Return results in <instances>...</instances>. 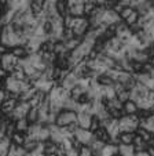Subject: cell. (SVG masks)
<instances>
[{
	"label": "cell",
	"instance_id": "obj_13",
	"mask_svg": "<svg viewBox=\"0 0 154 156\" xmlns=\"http://www.w3.org/2000/svg\"><path fill=\"white\" fill-rule=\"evenodd\" d=\"M122 113L124 115H139V108L134 101H127L122 105Z\"/></svg>",
	"mask_w": 154,
	"mask_h": 156
},
{
	"label": "cell",
	"instance_id": "obj_16",
	"mask_svg": "<svg viewBox=\"0 0 154 156\" xmlns=\"http://www.w3.org/2000/svg\"><path fill=\"white\" fill-rule=\"evenodd\" d=\"M136 133H120L118 136V144H124V145H132Z\"/></svg>",
	"mask_w": 154,
	"mask_h": 156
},
{
	"label": "cell",
	"instance_id": "obj_9",
	"mask_svg": "<svg viewBox=\"0 0 154 156\" xmlns=\"http://www.w3.org/2000/svg\"><path fill=\"white\" fill-rule=\"evenodd\" d=\"M77 83H79V77H77L72 71H70L69 73H67L66 76L61 80V84H59V86H61L62 88H65V90H67V91H72L73 88L77 86Z\"/></svg>",
	"mask_w": 154,
	"mask_h": 156
},
{
	"label": "cell",
	"instance_id": "obj_17",
	"mask_svg": "<svg viewBox=\"0 0 154 156\" xmlns=\"http://www.w3.org/2000/svg\"><path fill=\"white\" fill-rule=\"evenodd\" d=\"M136 134L147 145H151V142H153V140H154V134H153V133H150L149 130H146V129H142V127H139V129H138V131H136Z\"/></svg>",
	"mask_w": 154,
	"mask_h": 156
},
{
	"label": "cell",
	"instance_id": "obj_36",
	"mask_svg": "<svg viewBox=\"0 0 154 156\" xmlns=\"http://www.w3.org/2000/svg\"><path fill=\"white\" fill-rule=\"evenodd\" d=\"M151 90V91H154V77H153V80H151V84H150V87H149Z\"/></svg>",
	"mask_w": 154,
	"mask_h": 156
},
{
	"label": "cell",
	"instance_id": "obj_22",
	"mask_svg": "<svg viewBox=\"0 0 154 156\" xmlns=\"http://www.w3.org/2000/svg\"><path fill=\"white\" fill-rule=\"evenodd\" d=\"M50 141V127L47 124H43L39 131V136H37V142H47Z\"/></svg>",
	"mask_w": 154,
	"mask_h": 156
},
{
	"label": "cell",
	"instance_id": "obj_10",
	"mask_svg": "<svg viewBox=\"0 0 154 156\" xmlns=\"http://www.w3.org/2000/svg\"><path fill=\"white\" fill-rule=\"evenodd\" d=\"M94 116L90 112H77V126L80 129L90 130Z\"/></svg>",
	"mask_w": 154,
	"mask_h": 156
},
{
	"label": "cell",
	"instance_id": "obj_20",
	"mask_svg": "<svg viewBox=\"0 0 154 156\" xmlns=\"http://www.w3.org/2000/svg\"><path fill=\"white\" fill-rule=\"evenodd\" d=\"M26 153H29V152H26L23 147H17V145L11 144V145H10L9 152H7L6 156H25Z\"/></svg>",
	"mask_w": 154,
	"mask_h": 156
},
{
	"label": "cell",
	"instance_id": "obj_38",
	"mask_svg": "<svg viewBox=\"0 0 154 156\" xmlns=\"http://www.w3.org/2000/svg\"><path fill=\"white\" fill-rule=\"evenodd\" d=\"M25 156H32V153H26V155H25Z\"/></svg>",
	"mask_w": 154,
	"mask_h": 156
},
{
	"label": "cell",
	"instance_id": "obj_28",
	"mask_svg": "<svg viewBox=\"0 0 154 156\" xmlns=\"http://www.w3.org/2000/svg\"><path fill=\"white\" fill-rule=\"evenodd\" d=\"M10 145H11V141H10L9 137H4V138L0 141V156H6L7 155Z\"/></svg>",
	"mask_w": 154,
	"mask_h": 156
},
{
	"label": "cell",
	"instance_id": "obj_42",
	"mask_svg": "<svg viewBox=\"0 0 154 156\" xmlns=\"http://www.w3.org/2000/svg\"><path fill=\"white\" fill-rule=\"evenodd\" d=\"M150 2H153V3H154V0H150Z\"/></svg>",
	"mask_w": 154,
	"mask_h": 156
},
{
	"label": "cell",
	"instance_id": "obj_11",
	"mask_svg": "<svg viewBox=\"0 0 154 156\" xmlns=\"http://www.w3.org/2000/svg\"><path fill=\"white\" fill-rule=\"evenodd\" d=\"M18 102H19V100H18V98L10 97V94H9V98H7V100L2 104V113H3V115H6V116H10L12 113V111L15 109V106H17Z\"/></svg>",
	"mask_w": 154,
	"mask_h": 156
},
{
	"label": "cell",
	"instance_id": "obj_4",
	"mask_svg": "<svg viewBox=\"0 0 154 156\" xmlns=\"http://www.w3.org/2000/svg\"><path fill=\"white\" fill-rule=\"evenodd\" d=\"M74 140L79 142L83 147H90L94 141H95V134L90 130H84V129H77L74 131Z\"/></svg>",
	"mask_w": 154,
	"mask_h": 156
},
{
	"label": "cell",
	"instance_id": "obj_30",
	"mask_svg": "<svg viewBox=\"0 0 154 156\" xmlns=\"http://www.w3.org/2000/svg\"><path fill=\"white\" fill-rule=\"evenodd\" d=\"M132 11H134V9H132V7H124V9H122V11L120 12V18H121L122 21H125L128 17H129V15L132 14Z\"/></svg>",
	"mask_w": 154,
	"mask_h": 156
},
{
	"label": "cell",
	"instance_id": "obj_2",
	"mask_svg": "<svg viewBox=\"0 0 154 156\" xmlns=\"http://www.w3.org/2000/svg\"><path fill=\"white\" fill-rule=\"evenodd\" d=\"M70 29L73 30L74 37H80V39H81L83 36L88 32V29H90V22H88V18H85V17L73 18Z\"/></svg>",
	"mask_w": 154,
	"mask_h": 156
},
{
	"label": "cell",
	"instance_id": "obj_29",
	"mask_svg": "<svg viewBox=\"0 0 154 156\" xmlns=\"http://www.w3.org/2000/svg\"><path fill=\"white\" fill-rule=\"evenodd\" d=\"M117 98H118L120 101H121L122 104L127 102V101L131 100V90H127V88H124L122 91L117 93Z\"/></svg>",
	"mask_w": 154,
	"mask_h": 156
},
{
	"label": "cell",
	"instance_id": "obj_19",
	"mask_svg": "<svg viewBox=\"0 0 154 156\" xmlns=\"http://www.w3.org/2000/svg\"><path fill=\"white\" fill-rule=\"evenodd\" d=\"M25 140H26V134L15 131L14 134L11 136L10 141H11V144L17 145V147H23V144H25Z\"/></svg>",
	"mask_w": 154,
	"mask_h": 156
},
{
	"label": "cell",
	"instance_id": "obj_32",
	"mask_svg": "<svg viewBox=\"0 0 154 156\" xmlns=\"http://www.w3.org/2000/svg\"><path fill=\"white\" fill-rule=\"evenodd\" d=\"M95 9H96V4H94V3H84V14L85 15H90Z\"/></svg>",
	"mask_w": 154,
	"mask_h": 156
},
{
	"label": "cell",
	"instance_id": "obj_23",
	"mask_svg": "<svg viewBox=\"0 0 154 156\" xmlns=\"http://www.w3.org/2000/svg\"><path fill=\"white\" fill-rule=\"evenodd\" d=\"M98 156H117V145L106 144Z\"/></svg>",
	"mask_w": 154,
	"mask_h": 156
},
{
	"label": "cell",
	"instance_id": "obj_39",
	"mask_svg": "<svg viewBox=\"0 0 154 156\" xmlns=\"http://www.w3.org/2000/svg\"><path fill=\"white\" fill-rule=\"evenodd\" d=\"M151 147H154V140H153V142H151Z\"/></svg>",
	"mask_w": 154,
	"mask_h": 156
},
{
	"label": "cell",
	"instance_id": "obj_18",
	"mask_svg": "<svg viewBox=\"0 0 154 156\" xmlns=\"http://www.w3.org/2000/svg\"><path fill=\"white\" fill-rule=\"evenodd\" d=\"M14 126H15V131L18 133H23V134H26L28 129H29L30 123L28 122V119H19V120H15L14 122Z\"/></svg>",
	"mask_w": 154,
	"mask_h": 156
},
{
	"label": "cell",
	"instance_id": "obj_27",
	"mask_svg": "<svg viewBox=\"0 0 154 156\" xmlns=\"http://www.w3.org/2000/svg\"><path fill=\"white\" fill-rule=\"evenodd\" d=\"M26 119H28V122H29L30 124L39 123V108H30Z\"/></svg>",
	"mask_w": 154,
	"mask_h": 156
},
{
	"label": "cell",
	"instance_id": "obj_15",
	"mask_svg": "<svg viewBox=\"0 0 154 156\" xmlns=\"http://www.w3.org/2000/svg\"><path fill=\"white\" fill-rule=\"evenodd\" d=\"M134 79L136 80V83H140V84H145L147 87H150L153 77H151V75L146 73V72H140V73H134Z\"/></svg>",
	"mask_w": 154,
	"mask_h": 156
},
{
	"label": "cell",
	"instance_id": "obj_5",
	"mask_svg": "<svg viewBox=\"0 0 154 156\" xmlns=\"http://www.w3.org/2000/svg\"><path fill=\"white\" fill-rule=\"evenodd\" d=\"M18 62H19V59H18L12 53H6V54L2 55L0 66H2L7 73H12V71L18 66Z\"/></svg>",
	"mask_w": 154,
	"mask_h": 156
},
{
	"label": "cell",
	"instance_id": "obj_41",
	"mask_svg": "<svg viewBox=\"0 0 154 156\" xmlns=\"http://www.w3.org/2000/svg\"><path fill=\"white\" fill-rule=\"evenodd\" d=\"M50 156H56V155H50Z\"/></svg>",
	"mask_w": 154,
	"mask_h": 156
},
{
	"label": "cell",
	"instance_id": "obj_6",
	"mask_svg": "<svg viewBox=\"0 0 154 156\" xmlns=\"http://www.w3.org/2000/svg\"><path fill=\"white\" fill-rule=\"evenodd\" d=\"M30 111V105L29 102H23V101H19V102L17 104V106H15V109L12 111V113L9 116L11 120H19V119H25L28 116V113H29Z\"/></svg>",
	"mask_w": 154,
	"mask_h": 156
},
{
	"label": "cell",
	"instance_id": "obj_26",
	"mask_svg": "<svg viewBox=\"0 0 154 156\" xmlns=\"http://www.w3.org/2000/svg\"><path fill=\"white\" fill-rule=\"evenodd\" d=\"M139 18H140V14L136 11V10H134V11H132V14L124 21V24L128 25V27H132V25H135V24H138V22H139Z\"/></svg>",
	"mask_w": 154,
	"mask_h": 156
},
{
	"label": "cell",
	"instance_id": "obj_37",
	"mask_svg": "<svg viewBox=\"0 0 154 156\" xmlns=\"http://www.w3.org/2000/svg\"><path fill=\"white\" fill-rule=\"evenodd\" d=\"M0 3H9V0H0Z\"/></svg>",
	"mask_w": 154,
	"mask_h": 156
},
{
	"label": "cell",
	"instance_id": "obj_33",
	"mask_svg": "<svg viewBox=\"0 0 154 156\" xmlns=\"http://www.w3.org/2000/svg\"><path fill=\"white\" fill-rule=\"evenodd\" d=\"M108 2H109V0H96V6H99V7H106Z\"/></svg>",
	"mask_w": 154,
	"mask_h": 156
},
{
	"label": "cell",
	"instance_id": "obj_3",
	"mask_svg": "<svg viewBox=\"0 0 154 156\" xmlns=\"http://www.w3.org/2000/svg\"><path fill=\"white\" fill-rule=\"evenodd\" d=\"M77 123V112H73V111H61V112L56 115L55 119V124L58 127H67L70 124Z\"/></svg>",
	"mask_w": 154,
	"mask_h": 156
},
{
	"label": "cell",
	"instance_id": "obj_35",
	"mask_svg": "<svg viewBox=\"0 0 154 156\" xmlns=\"http://www.w3.org/2000/svg\"><path fill=\"white\" fill-rule=\"evenodd\" d=\"M147 152H149V155L150 156H154V147H151L150 145V147L147 148Z\"/></svg>",
	"mask_w": 154,
	"mask_h": 156
},
{
	"label": "cell",
	"instance_id": "obj_8",
	"mask_svg": "<svg viewBox=\"0 0 154 156\" xmlns=\"http://www.w3.org/2000/svg\"><path fill=\"white\" fill-rule=\"evenodd\" d=\"M50 141L55 142V144L61 145L62 142L65 141V134L62 133V129L61 127H58L56 124H50Z\"/></svg>",
	"mask_w": 154,
	"mask_h": 156
},
{
	"label": "cell",
	"instance_id": "obj_12",
	"mask_svg": "<svg viewBox=\"0 0 154 156\" xmlns=\"http://www.w3.org/2000/svg\"><path fill=\"white\" fill-rule=\"evenodd\" d=\"M136 155V149L134 145H124L118 144L117 145V156H135Z\"/></svg>",
	"mask_w": 154,
	"mask_h": 156
},
{
	"label": "cell",
	"instance_id": "obj_25",
	"mask_svg": "<svg viewBox=\"0 0 154 156\" xmlns=\"http://www.w3.org/2000/svg\"><path fill=\"white\" fill-rule=\"evenodd\" d=\"M98 83L101 86H103V87H109V86H114V80L111 79L110 76H108L106 73H103V75H99L98 76Z\"/></svg>",
	"mask_w": 154,
	"mask_h": 156
},
{
	"label": "cell",
	"instance_id": "obj_21",
	"mask_svg": "<svg viewBox=\"0 0 154 156\" xmlns=\"http://www.w3.org/2000/svg\"><path fill=\"white\" fill-rule=\"evenodd\" d=\"M81 40H83V39H80V37H73V39H69V40L63 41L65 48H66L67 53H72L74 48H77V46L81 43Z\"/></svg>",
	"mask_w": 154,
	"mask_h": 156
},
{
	"label": "cell",
	"instance_id": "obj_14",
	"mask_svg": "<svg viewBox=\"0 0 154 156\" xmlns=\"http://www.w3.org/2000/svg\"><path fill=\"white\" fill-rule=\"evenodd\" d=\"M69 15H72L73 18L84 17V3H77L69 7Z\"/></svg>",
	"mask_w": 154,
	"mask_h": 156
},
{
	"label": "cell",
	"instance_id": "obj_7",
	"mask_svg": "<svg viewBox=\"0 0 154 156\" xmlns=\"http://www.w3.org/2000/svg\"><path fill=\"white\" fill-rule=\"evenodd\" d=\"M121 22V18L120 14H117L114 10L111 9H106L105 14H103V20H102V24L106 25V27H114V25L120 24Z\"/></svg>",
	"mask_w": 154,
	"mask_h": 156
},
{
	"label": "cell",
	"instance_id": "obj_1",
	"mask_svg": "<svg viewBox=\"0 0 154 156\" xmlns=\"http://www.w3.org/2000/svg\"><path fill=\"white\" fill-rule=\"evenodd\" d=\"M140 127L139 115H122L118 119L120 133H136Z\"/></svg>",
	"mask_w": 154,
	"mask_h": 156
},
{
	"label": "cell",
	"instance_id": "obj_24",
	"mask_svg": "<svg viewBox=\"0 0 154 156\" xmlns=\"http://www.w3.org/2000/svg\"><path fill=\"white\" fill-rule=\"evenodd\" d=\"M11 53L14 54L18 59L26 58V57L29 55V53H28V50H26V47H25V46H18V47H14L11 50Z\"/></svg>",
	"mask_w": 154,
	"mask_h": 156
},
{
	"label": "cell",
	"instance_id": "obj_40",
	"mask_svg": "<svg viewBox=\"0 0 154 156\" xmlns=\"http://www.w3.org/2000/svg\"><path fill=\"white\" fill-rule=\"evenodd\" d=\"M0 15H2V6H0Z\"/></svg>",
	"mask_w": 154,
	"mask_h": 156
},
{
	"label": "cell",
	"instance_id": "obj_34",
	"mask_svg": "<svg viewBox=\"0 0 154 156\" xmlns=\"http://www.w3.org/2000/svg\"><path fill=\"white\" fill-rule=\"evenodd\" d=\"M135 156H150V155H149L147 151H142V152H136Z\"/></svg>",
	"mask_w": 154,
	"mask_h": 156
},
{
	"label": "cell",
	"instance_id": "obj_43",
	"mask_svg": "<svg viewBox=\"0 0 154 156\" xmlns=\"http://www.w3.org/2000/svg\"><path fill=\"white\" fill-rule=\"evenodd\" d=\"M0 32H2V30H0Z\"/></svg>",
	"mask_w": 154,
	"mask_h": 156
},
{
	"label": "cell",
	"instance_id": "obj_31",
	"mask_svg": "<svg viewBox=\"0 0 154 156\" xmlns=\"http://www.w3.org/2000/svg\"><path fill=\"white\" fill-rule=\"evenodd\" d=\"M79 156H94V152L90 147H81L79 149Z\"/></svg>",
	"mask_w": 154,
	"mask_h": 156
}]
</instances>
